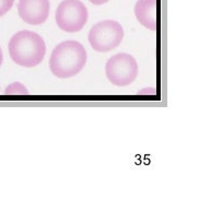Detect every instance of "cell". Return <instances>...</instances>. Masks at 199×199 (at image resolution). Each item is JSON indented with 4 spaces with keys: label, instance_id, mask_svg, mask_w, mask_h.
Here are the masks:
<instances>
[{
    "label": "cell",
    "instance_id": "obj_1",
    "mask_svg": "<svg viewBox=\"0 0 199 199\" xmlns=\"http://www.w3.org/2000/svg\"><path fill=\"white\" fill-rule=\"evenodd\" d=\"M86 50L79 42L65 41L53 50L49 58L52 74L60 79H68L78 75L86 66Z\"/></svg>",
    "mask_w": 199,
    "mask_h": 199
},
{
    "label": "cell",
    "instance_id": "obj_2",
    "mask_svg": "<svg viewBox=\"0 0 199 199\" xmlns=\"http://www.w3.org/2000/svg\"><path fill=\"white\" fill-rule=\"evenodd\" d=\"M9 55L17 65L32 68L43 61L46 54V44L37 33L20 31L9 41Z\"/></svg>",
    "mask_w": 199,
    "mask_h": 199
},
{
    "label": "cell",
    "instance_id": "obj_3",
    "mask_svg": "<svg viewBox=\"0 0 199 199\" xmlns=\"http://www.w3.org/2000/svg\"><path fill=\"white\" fill-rule=\"evenodd\" d=\"M124 38V29L114 20H104L94 24L90 30L88 40L92 48L100 53L115 49Z\"/></svg>",
    "mask_w": 199,
    "mask_h": 199
},
{
    "label": "cell",
    "instance_id": "obj_4",
    "mask_svg": "<svg viewBox=\"0 0 199 199\" xmlns=\"http://www.w3.org/2000/svg\"><path fill=\"white\" fill-rule=\"evenodd\" d=\"M105 74L109 82L114 86H129L138 75V64L131 55L126 53L116 54L107 61Z\"/></svg>",
    "mask_w": 199,
    "mask_h": 199
},
{
    "label": "cell",
    "instance_id": "obj_5",
    "mask_svg": "<svg viewBox=\"0 0 199 199\" xmlns=\"http://www.w3.org/2000/svg\"><path fill=\"white\" fill-rule=\"evenodd\" d=\"M88 18V9L80 0H64L56 10L57 25L60 30L68 33L81 31Z\"/></svg>",
    "mask_w": 199,
    "mask_h": 199
},
{
    "label": "cell",
    "instance_id": "obj_6",
    "mask_svg": "<svg viewBox=\"0 0 199 199\" xmlns=\"http://www.w3.org/2000/svg\"><path fill=\"white\" fill-rule=\"evenodd\" d=\"M18 12L25 23L41 25L49 15V0H20Z\"/></svg>",
    "mask_w": 199,
    "mask_h": 199
},
{
    "label": "cell",
    "instance_id": "obj_7",
    "mask_svg": "<svg viewBox=\"0 0 199 199\" xmlns=\"http://www.w3.org/2000/svg\"><path fill=\"white\" fill-rule=\"evenodd\" d=\"M135 14L141 25L151 31L157 30V0H138Z\"/></svg>",
    "mask_w": 199,
    "mask_h": 199
},
{
    "label": "cell",
    "instance_id": "obj_8",
    "mask_svg": "<svg viewBox=\"0 0 199 199\" xmlns=\"http://www.w3.org/2000/svg\"><path fill=\"white\" fill-rule=\"evenodd\" d=\"M4 93L8 95H26L29 94V91L21 82H13L7 86Z\"/></svg>",
    "mask_w": 199,
    "mask_h": 199
},
{
    "label": "cell",
    "instance_id": "obj_9",
    "mask_svg": "<svg viewBox=\"0 0 199 199\" xmlns=\"http://www.w3.org/2000/svg\"><path fill=\"white\" fill-rule=\"evenodd\" d=\"M14 0H0V17L4 15L12 8Z\"/></svg>",
    "mask_w": 199,
    "mask_h": 199
},
{
    "label": "cell",
    "instance_id": "obj_10",
    "mask_svg": "<svg viewBox=\"0 0 199 199\" xmlns=\"http://www.w3.org/2000/svg\"><path fill=\"white\" fill-rule=\"evenodd\" d=\"M155 93H157V90H155L154 88L153 89L147 88V89H142V90L139 91V94H143V95H146V94H153L154 95Z\"/></svg>",
    "mask_w": 199,
    "mask_h": 199
},
{
    "label": "cell",
    "instance_id": "obj_11",
    "mask_svg": "<svg viewBox=\"0 0 199 199\" xmlns=\"http://www.w3.org/2000/svg\"><path fill=\"white\" fill-rule=\"evenodd\" d=\"M89 1L91 2V3L95 4V6H101V4H104L106 3L108 0H89Z\"/></svg>",
    "mask_w": 199,
    "mask_h": 199
},
{
    "label": "cell",
    "instance_id": "obj_12",
    "mask_svg": "<svg viewBox=\"0 0 199 199\" xmlns=\"http://www.w3.org/2000/svg\"><path fill=\"white\" fill-rule=\"evenodd\" d=\"M2 61H3V54H2L1 47H0V67H1L2 65Z\"/></svg>",
    "mask_w": 199,
    "mask_h": 199
}]
</instances>
